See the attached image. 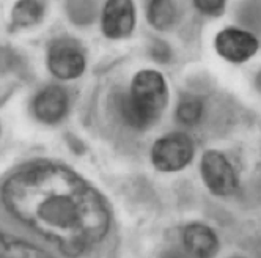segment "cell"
Wrapping results in <instances>:
<instances>
[{
  "mask_svg": "<svg viewBox=\"0 0 261 258\" xmlns=\"http://www.w3.org/2000/svg\"><path fill=\"white\" fill-rule=\"evenodd\" d=\"M5 208L71 258L99 244L109 231L104 198L88 181L60 164L35 162L2 188Z\"/></svg>",
  "mask_w": 261,
  "mask_h": 258,
  "instance_id": "1",
  "label": "cell"
},
{
  "mask_svg": "<svg viewBox=\"0 0 261 258\" xmlns=\"http://www.w3.org/2000/svg\"><path fill=\"white\" fill-rule=\"evenodd\" d=\"M167 102L169 88L164 76L153 69H143L134 76L129 93L120 98L118 112L129 127L142 131L159 120Z\"/></svg>",
  "mask_w": 261,
  "mask_h": 258,
  "instance_id": "2",
  "label": "cell"
},
{
  "mask_svg": "<svg viewBox=\"0 0 261 258\" xmlns=\"http://www.w3.org/2000/svg\"><path fill=\"white\" fill-rule=\"evenodd\" d=\"M194 153V142L188 134L172 133L154 142L151 161L161 172H178L192 161Z\"/></svg>",
  "mask_w": 261,
  "mask_h": 258,
  "instance_id": "3",
  "label": "cell"
},
{
  "mask_svg": "<svg viewBox=\"0 0 261 258\" xmlns=\"http://www.w3.org/2000/svg\"><path fill=\"white\" fill-rule=\"evenodd\" d=\"M200 169L204 184L213 194L227 197L238 189L239 179L236 170L223 153L217 150L204 151Z\"/></svg>",
  "mask_w": 261,
  "mask_h": 258,
  "instance_id": "4",
  "label": "cell"
},
{
  "mask_svg": "<svg viewBox=\"0 0 261 258\" xmlns=\"http://www.w3.org/2000/svg\"><path fill=\"white\" fill-rule=\"evenodd\" d=\"M47 65L55 78L63 81L76 79L85 69V55L77 41L60 38L54 41L49 49Z\"/></svg>",
  "mask_w": 261,
  "mask_h": 258,
  "instance_id": "5",
  "label": "cell"
},
{
  "mask_svg": "<svg viewBox=\"0 0 261 258\" xmlns=\"http://www.w3.org/2000/svg\"><path fill=\"white\" fill-rule=\"evenodd\" d=\"M259 47L256 36L236 27H227L216 36V50L222 59L231 63H244L252 59Z\"/></svg>",
  "mask_w": 261,
  "mask_h": 258,
  "instance_id": "6",
  "label": "cell"
},
{
  "mask_svg": "<svg viewBox=\"0 0 261 258\" xmlns=\"http://www.w3.org/2000/svg\"><path fill=\"white\" fill-rule=\"evenodd\" d=\"M102 32L110 40H120L133 32L136 25V10L127 0H110L106 4L101 19Z\"/></svg>",
  "mask_w": 261,
  "mask_h": 258,
  "instance_id": "7",
  "label": "cell"
},
{
  "mask_svg": "<svg viewBox=\"0 0 261 258\" xmlns=\"http://www.w3.org/2000/svg\"><path fill=\"white\" fill-rule=\"evenodd\" d=\"M68 93L60 85H50L41 90L33 99V112L43 123H57L68 114Z\"/></svg>",
  "mask_w": 261,
  "mask_h": 258,
  "instance_id": "8",
  "label": "cell"
},
{
  "mask_svg": "<svg viewBox=\"0 0 261 258\" xmlns=\"http://www.w3.org/2000/svg\"><path fill=\"white\" fill-rule=\"evenodd\" d=\"M182 244L195 258H213L219 252V238L213 228L203 224H191L182 231Z\"/></svg>",
  "mask_w": 261,
  "mask_h": 258,
  "instance_id": "9",
  "label": "cell"
},
{
  "mask_svg": "<svg viewBox=\"0 0 261 258\" xmlns=\"http://www.w3.org/2000/svg\"><path fill=\"white\" fill-rule=\"evenodd\" d=\"M0 258H52L47 252L21 238L0 231Z\"/></svg>",
  "mask_w": 261,
  "mask_h": 258,
  "instance_id": "10",
  "label": "cell"
},
{
  "mask_svg": "<svg viewBox=\"0 0 261 258\" xmlns=\"http://www.w3.org/2000/svg\"><path fill=\"white\" fill-rule=\"evenodd\" d=\"M178 7L173 2H165V0H158L148 5L146 17L150 24L156 30H169L172 29L178 21Z\"/></svg>",
  "mask_w": 261,
  "mask_h": 258,
  "instance_id": "11",
  "label": "cell"
},
{
  "mask_svg": "<svg viewBox=\"0 0 261 258\" xmlns=\"http://www.w3.org/2000/svg\"><path fill=\"white\" fill-rule=\"evenodd\" d=\"M204 104L197 96H184L176 107V118L184 126H195L201 121Z\"/></svg>",
  "mask_w": 261,
  "mask_h": 258,
  "instance_id": "12",
  "label": "cell"
},
{
  "mask_svg": "<svg viewBox=\"0 0 261 258\" xmlns=\"http://www.w3.org/2000/svg\"><path fill=\"white\" fill-rule=\"evenodd\" d=\"M44 14V5L40 2H17L13 10V22L17 27H29L38 22Z\"/></svg>",
  "mask_w": 261,
  "mask_h": 258,
  "instance_id": "13",
  "label": "cell"
},
{
  "mask_svg": "<svg viewBox=\"0 0 261 258\" xmlns=\"http://www.w3.org/2000/svg\"><path fill=\"white\" fill-rule=\"evenodd\" d=\"M194 7L206 16H220L225 11V2L219 0H195Z\"/></svg>",
  "mask_w": 261,
  "mask_h": 258,
  "instance_id": "14",
  "label": "cell"
},
{
  "mask_svg": "<svg viewBox=\"0 0 261 258\" xmlns=\"http://www.w3.org/2000/svg\"><path fill=\"white\" fill-rule=\"evenodd\" d=\"M151 55H153V59L161 62V63H167L170 60V47L167 46L165 43L162 41H156L151 47Z\"/></svg>",
  "mask_w": 261,
  "mask_h": 258,
  "instance_id": "15",
  "label": "cell"
},
{
  "mask_svg": "<svg viewBox=\"0 0 261 258\" xmlns=\"http://www.w3.org/2000/svg\"><path fill=\"white\" fill-rule=\"evenodd\" d=\"M162 258H188L184 253H181L179 250H169V252H165Z\"/></svg>",
  "mask_w": 261,
  "mask_h": 258,
  "instance_id": "16",
  "label": "cell"
},
{
  "mask_svg": "<svg viewBox=\"0 0 261 258\" xmlns=\"http://www.w3.org/2000/svg\"><path fill=\"white\" fill-rule=\"evenodd\" d=\"M256 84H258V87H259V90H261V72H259V76H258V79H256Z\"/></svg>",
  "mask_w": 261,
  "mask_h": 258,
  "instance_id": "17",
  "label": "cell"
}]
</instances>
